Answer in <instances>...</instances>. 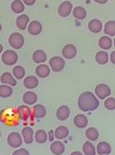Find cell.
<instances>
[{
	"label": "cell",
	"instance_id": "1",
	"mask_svg": "<svg viewBox=\"0 0 115 155\" xmlns=\"http://www.w3.org/2000/svg\"><path fill=\"white\" fill-rule=\"evenodd\" d=\"M78 107L82 111H93L98 107V100L92 92H83L78 97Z\"/></svg>",
	"mask_w": 115,
	"mask_h": 155
},
{
	"label": "cell",
	"instance_id": "2",
	"mask_svg": "<svg viewBox=\"0 0 115 155\" xmlns=\"http://www.w3.org/2000/svg\"><path fill=\"white\" fill-rule=\"evenodd\" d=\"M1 60H2V62H4L5 64H7V66H13V64H16L17 61H18V55H17V53L13 51V50H6V51H4L2 56H1Z\"/></svg>",
	"mask_w": 115,
	"mask_h": 155
},
{
	"label": "cell",
	"instance_id": "3",
	"mask_svg": "<svg viewBox=\"0 0 115 155\" xmlns=\"http://www.w3.org/2000/svg\"><path fill=\"white\" fill-rule=\"evenodd\" d=\"M8 43L12 48L14 49H20L24 45V37L23 35H20L18 32H13L11 34V36L8 37Z\"/></svg>",
	"mask_w": 115,
	"mask_h": 155
},
{
	"label": "cell",
	"instance_id": "4",
	"mask_svg": "<svg viewBox=\"0 0 115 155\" xmlns=\"http://www.w3.org/2000/svg\"><path fill=\"white\" fill-rule=\"evenodd\" d=\"M49 67H51V69L54 72H61L65 67V61L62 58H58V56L51 58L50 63H49Z\"/></svg>",
	"mask_w": 115,
	"mask_h": 155
},
{
	"label": "cell",
	"instance_id": "5",
	"mask_svg": "<svg viewBox=\"0 0 115 155\" xmlns=\"http://www.w3.org/2000/svg\"><path fill=\"white\" fill-rule=\"evenodd\" d=\"M7 143L12 148H18L23 144V137L18 133H12L7 137Z\"/></svg>",
	"mask_w": 115,
	"mask_h": 155
},
{
	"label": "cell",
	"instance_id": "6",
	"mask_svg": "<svg viewBox=\"0 0 115 155\" xmlns=\"http://www.w3.org/2000/svg\"><path fill=\"white\" fill-rule=\"evenodd\" d=\"M95 94L100 99H104L110 96V88L106 84H100L95 87Z\"/></svg>",
	"mask_w": 115,
	"mask_h": 155
},
{
	"label": "cell",
	"instance_id": "7",
	"mask_svg": "<svg viewBox=\"0 0 115 155\" xmlns=\"http://www.w3.org/2000/svg\"><path fill=\"white\" fill-rule=\"evenodd\" d=\"M73 11V5L70 1H64L58 7V15L61 17H68Z\"/></svg>",
	"mask_w": 115,
	"mask_h": 155
},
{
	"label": "cell",
	"instance_id": "8",
	"mask_svg": "<svg viewBox=\"0 0 115 155\" xmlns=\"http://www.w3.org/2000/svg\"><path fill=\"white\" fill-rule=\"evenodd\" d=\"M62 54H63V56L65 58H74L77 54L76 47L73 45V44H67V45L63 48Z\"/></svg>",
	"mask_w": 115,
	"mask_h": 155
},
{
	"label": "cell",
	"instance_id": "9",
	"mask_svg": "<svg viewBox=\"0 0 115 155\" xmlns=\"http://www.w3.org/2000/svg\"><path fill=\"white\" fill-rule=\"evenodd\" d=\"M95 149H96V152H97V154H100V155H108L112 152L110 144H109L108 142H103V141L97 144V147H96Z\"/></svg>",
	"mask_w": 115,
	"mask_h": 155
},
{
	"label": "cell",
	"instance_id": "10",
	"mask_svg": "<svg viewBox=\"0 0 115 155\" xmlns=\"http://www.w3.org/2000/svg\"><path fill=\"white\" fill-rule=\"evenodd\" d=\"M50 149H51V152L55 155H61L64 153L65 146H64V143L61 142V141H54V142L51 143V146H50Z\"/></svg>",
	"mask_w": 115,
	"mask_h": 155
},
{
	"label": "cell",
	"instance_id": "11",
	"mask_svg": "<svg viewBox=\"0 0 115 155\" xmlns=\"http://www.w3.org/2000/svg\"><path fill=\"white\" fill-rule=\"evenodd\" d=\"M21 135H23V140H24L25 143H27V144L32 143L35 135H33V130H32L31 127H25L21 131Z\"/></svg>",
	"mask_w": 115,
	"mask_h": 155
},
{
	"label": "cell",
	"instance_id": "12",
	"mask_svg": "<svg viewBox=\"0 0 115 155\" xmlns=\"http://www.w3.org/2000/svg\"><path fill=\"white\" fill-rule=\"evenodd\" d=\"M69 115H70V109L67 106V105H62L59 106L56 112V116L59 120H65L69 118Z\"/></svg>",
	"mask_w": 115,
	"mask_h": 155
},
{
	"label": "cell",
	"instance_id": "13",
	"mask_svg": "<svg viewBox=\"0 0 115 155\" xmlns=\"http://www.w3.org/2000/svg\"><path fill=\"white\" fill-rule=\"evenodd\" d=\"M0 81H1L4 85H10V86H16V84H17L16 78L12 77V74L8 73V72L2 73V75L0 77Z\"/></svg>",
	"mask_w": 115,
	"mask_h": 155
},
{
	"label": "cell",
	"instance_id": "14",
	"mask_svg": "<svg viewBox=\"0 0 115 155\" xmlns=\"http://www.w3.org/2000/svg\"><path fill=\"white\" fill-rule=\"evenodd\" d=\"M27 29H29V32L31 35H39L42 32V24L37 20H33V21H31L29 24Z\"/></svg>",
	"mask_w": 115,
	"mask_h": 155
},
{
	"label": "cell",
	"instance_id": "15",
	"mask_svg": "<svg viewBox=\"0 0 115 155\" xmlns=\"http://www.w3.org/2000/svg\"><path fill=\"white\" fill-rule=\"evenodd\" d=\"M36 74H37V77L39 78H46L49 77V74H50V67L49 66H46V64H39L38 67L36 68Z\"/></svg>",
	"mask_w": 115,
	"mask_h": 155
},
{
	"label": "cell",
	"instance_id": "16",
	"mask_svg": "<svg viewBox=\"0 0 115 155\" xmlns=\"http://www.w3.org/2000/svg\"><path fill=\"white\" fill-rule=\"evenodd\" d=\"M24 86L26 87V88H30V90H32V88H36L37 86H38V79L36 77H27L24 79Z\"/></svg>",
	"mask_w": 115,
	"mask_h": 155
},
{
	"label": "cell",
	"instance_id": "17",
	"mask_svg": "<svg viewBox=\"0 0 115 155\" xmlns=\"http://www.w3.org/2000/svg\"><path fill=\"white\" fill-rule=\"evenodd\" d=\"M88 28H89V30L92 32L97 34V32H100L102 30V23L98 19H92L88 24Z\"/></svg>",
	"mask_w": 115,
	"mask_h": 155
},
{
	"label": "cell",
	"instance_id": "18",
	"mask_svg": "<svg viewBox=\"0 0 115 155\" xmlns=\"http://www.w3.org/2000/svg\"><path fill=\"white\" fill-rule=\"evenodd\" d=\"M23 100H24V103L26 105H33L37 101V94L33 93V92H26L23 96Z\"/></svg>",
	"mask_w": 115,
	"mask_h": 155
},
{
	"label": "cell",
	"instance_id": "19",
	"mask_svg": "<svg viewBox=\"0 0 115 155\" xmlns=\"http://www.w3.org/2000/svg\"><path fill=\"white\" fill-rule=\"evenodd\" d=\"M68 135H69V129L67 127H58L54 131V136H56V138H58V140H63Z\"/></svg>",
	"mask_w": 115,
	"mask_h": 155
},
{
	"label": "cell",
	"instance_id": "20",
	"mask_svg": "<svg viewBox=\"0 0 115 155\" xmlns=\"http://www.w3.org/2000/svg\"><path fill=\"white\" fill-rule=\"evenodd\" d=\"M29 21H30V18H29L27 15H21V16H19L18 19H17V26H18V29L25 30L27 28Z\"/></svg>",
	"mask_w": 115,
	"mask_h": 155
},
{
	"label": "cell",
	"instance_id": "21",
	"mask_svg": "<svg viewBox=\"0 0 115 155\" xmlns=\"http://www.w3.org/2000/svg\"><path fill=\"white\" fill-rule=\"evenodd\" d=\"M112 44H113V41H112V38H109L108 36H102L101 38L98 39V45H100V48H102V49H104V50L112 48Z\"/></svg>",
	"mask_w": 115,
	"mask_h": 155
},
{
	"label": "cell",
	"instance_id": "22",
	"mask_svg": "<svg viewBox=\"0 0 115 155\" xmlns=\"http://www.w3.org/2000/svg\"><path fill=\"white\" fill-rule=\"evenodd\" d=\"M32 112H33V117H36V118H43V117L46 115V109L43 105H38L37 104V105L33 106Z\"/></svg>",
	"mask_w": 115,
	"mask_h": 155
},
{
	"label": "cell",
	"instance_id": "23",
	"mask_svg": "<svg viewBox=\"0 0 115 155\" xmlns=\"http://www.w3.org/2000/svg\"><path fill=\"white\" fill-rule=\"evenodd\" d=\"M74 123L77 128H84L87 127L88 124V119L84 115H77L75 118H74Z\"/></svg>",
	"mask_w": 115,
	"mask_h": 155
},
{
	"label": "cell",
	"instance_id": "24",
	"mask_svg": "<svg viewBox=\"0 0 115 155\" xmlns=\"http://www.w3.org/2000/svg\"><path fill=\"white\" fill-rule=\"evenodd\" d=\"M83 153H84V155H94V154H96L95 147H94V144H93L90 141L84 142V144H83Z\"/></svg>",
	"mask_w": 115,
	"mask_h": 155
},
{
	"label": "cell",
	"instance_id": "25",
	"mask_svg": "<svg viewBox=\"0 0 115 155\" xmlns=\"http://www.w3.org/2000/svg\"><path fill=\"white\" fill-rule=\"evenodd\" d=\"M73 13H74V17L76 18V19H84L85 18V16H87V11L82 7V6H77L75 7V10L73 11Z\"/></svg>",
	"mask_w": 115,
	"mask_h": 155
},
{
	"label": "cell",
	"instance_id": "26",
	"mask_svg": "<svg viewBox=\"0 0 115 155\" xmlns=\"http://www.w3.org/2000/svg\"><path fill=\"white\" fill-rule=\"evenodd\" d=\"M104 32L109 36H115V21L114 20H109L104 24Z\"/></svg>",
	"mask_w": 115,
	"mask_h": 155
},
{
	"label": "cell",
	"instance_id": "27",
	"mask_svg": "<svg viewBox=\"0 0 115 155\" xmlns=\"http://www.w3.org/2000/svg\"><path fill=\"white\" fill-rule=\"evenodd\" d=\"M108 54L106 53V51H98L97 54H96V56H95V60H96V62L97 63H100V64H106L107 62H108Z\"/></svg>",
	"mask_w": 115,
	"mask_h": 155
},
{
	"label": "cell",
	"instance_id": "28",
	"mask_svg": "<svg viewBox=\"0 0 115 155\" xmlns=\"http://www.w3.org/2000/svg\"><path fill=\"white\" fill-rule=\"evenodd\" d=\"M33 61L36 63H43L45 60H46V54L43 51V50H36L33 53Z\"/></svg>",
	"mask_w": 115,
	"mask_h": 155
},
{
	"label": "cell",
	"instance_id": "29",
	"mask_svg": "<svg viewBox=\"0 0 115 155\" xmlns=\"http://www.w3.org/2000/svg\"><path fill=\"white\" fill-rule=\"evenodd\" d=\"M12 92H13V90H12V87L8 85H1L0 86V97L1 98H8L11 94H12Z\"/></svg>",
	"mask_w": 115,
	"mask_h": 155
},
{
	"label": "cell",
	"instance_id": "30",
	"mask_svg": "<svg viewBox=\"0 0 115 155\" xmlns=\"http://www.w3.org/2000/svg\"><path fill=\"white\" fill-rule=\"evenodd\" d=\"M33 138L37 141V143H45L46 140H48V134L44 130H37Z\"/></svg>",
	"mask_w": 115,
	"mask_h": 155
},
{
	"label": "cell",
	"instance_id": "31",
	"mask_svg": "<svg viewBox=\"0 0 115 155\" xmlns=\"http://www.w3.org/2000/svg\"><path fill=\"white\" fill-rule=\"evenodd\" d=\"M85 136H87V138L89 141H96L98 138V131L96 130L95 128H89L85 131Z\"/></svg>",
	"mask_w": 115,
	"mask_h": 155
},
{
	"label": "cell",
	"instance_id": "32",
	"mask_svg": "<svg viewBox=\"0 0 115 155\" xmlns=\"http://www.w3.org/2000/svg\"><path fill=\"white\" fill-rule=\"evenodd\" d=\"M11 8H12V11L16 12V13H21V12L24 11V4H23L20 0H14V1L12 2V5H11Z\"/></svg>",
	"mask_w": 115,
	"mask_h": 155
},
{
	"label": "cell",
	"instance_id": "33",
	"mask_svg": "<svg viewBox=\"0 0 115 155\" xmlns=\"http://www.w3.org/2000/svg\"><path fill=\"white\" fill-rule=\"evenodd\" d=\"M13 77L16 79H23L25 77V69L20 66H17L13 68Z\"/></svg>",
	"mask_w": 115,
	"mask_h": 155
},
{
	"label": "cell",
	"instance_id": "34",
	"mask_svg": "<svg viewBox=\"0 0 115 155\" xmlns=\"http://www.w3.org/2000/svg\"><path fill=\"white\" fill-rule=\"evenodd\" d=\"M104 106H106V109H108V110H114L115 109V99L114 97H109L106 99V101H104Z\"/></svg>",
	"mask_w": 115,
	"mask_h": 155
},
{
	"label": "cell",
	"instance_id": "35",
	"mask_svg": "<svg viewBox=\"0 0 115 155\" xmlns=\"http://www.w3.org/2000/svg\"><path fill=\"white\" fill-rule=\"evenodd\" d=\"M12 155H30V153L26 150V149H24V148H20L18 150H16V152H13V154Z\"/></svg>",
	"mask_w": 115,
	"mask_h": 155
},
{
	"label": "cell",
	"instance_id": "36",
	"mask_svg": "<svg viewBox=\"0 0 115 155\" xmlns=\"http://www.w3.org/2000/svg\"><path fill=\"white\" fill-rule=\"evenodd\" d=\"M24 2H25L27 6H31V5H33V4L36 2V0H24Z\"/></svg>",
	"mask_w": 115,
	"mask_h": 155
},
{
	"label": "cell",
	"instance_id": "37",
	"mask_svg": "<svg viewBox=\"0 0 115 155\" xmlns=\"http://www.w3.org/2000/svg\"><path fill=\"white\" fill-rule=\"evenodd\" d=\"M48 138L49 140H54V130H51V131H49V135H48Z\"/></svg>",
	"mask_w": 115,
	"mask_h": 155
},
{
	"label": "cell",
	"instance_id": "38",
	"mask_svg": "<svg viewBox=\"0 0 115 155\" xmlns=\"http://www.w3.org/2000/svg\"><path fill=\"white\" fill-rule=\"evenodd\" d=\"M110 61L113 62V64L115 63V51H113V53H112V55H110Z\"/></svg>",
	"mask_w": 115,
	"mask_h": 155
},
{
	"label": "cell",
	"instance_id": "39",
	"mask_svg": "<svg viewBox=\"0 0 115 155\" xmlns=\"http://www.w3.org/2000/svg\"><path fill=\"white\" fill-rule=\"evenodd\" d=\"M94 1H96L97 4H106L108 0H94Z\"/></svg>",
	"mask_w": 115,
	"mask_h": 155
},
{
	"label": "cell",
	"instance_id": "40",
	"mask_svg": "<svg viewBox=\"0 0 115 155\" xmlns=\"http://www.w3.org/2000/svg\"><path fill=\"white\" fill-rule=\"evenodd\" d=\"M70 155H83L82 153H79V152H74V153H71Z\"/></svg>",
	"mask_w": 115,
	"mask_h": 155
},
{
	"label": "cell",
	"instance_id": "41",
	"mask_svg": "<svg viewBox=\"0 0 115 155\" xmlns=\"http://www.w3.org/2000/svg\"><path fill=\"white\" fill-rule=\"evenodd\" d=\"M1 53H2V45L0 44V54H1Z\"/></svg>",
	"mask_w": 115,
	"mask_h": 155
},
{
	"label": "cell",
	"instance_id": "42",
	"mask_svg": "<svg viewBox=\"0 0 115 155\" xmlns=\"http://www.w3.org/2000/svg\"><path fill=\"white\" fill-rule=\"evenodd\" d=\"M0 31H1V24H0Z\"/></svg>",
	"mask_w": 115,
	"mask_h": 155
},
{
	"label": "cell",
	"instance_id": "43",
	"mask_svg": "<svg viewBox=\"0 0 115 155\" xmlns=\"http://www.w3.org/2000/svg\"><path fill=\"white\" fill-rule=\"evenodd\" d=\"M0 136H1V134H0Z\"/></svg>",
	"mask_w": 115,
	"mask_h": 155
}]
</instances>
